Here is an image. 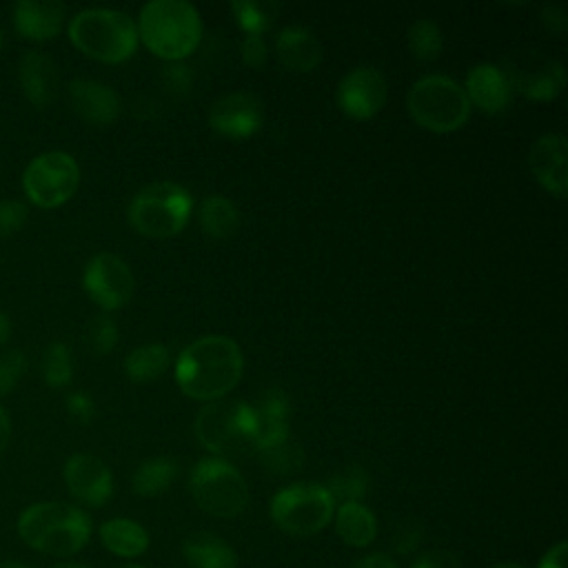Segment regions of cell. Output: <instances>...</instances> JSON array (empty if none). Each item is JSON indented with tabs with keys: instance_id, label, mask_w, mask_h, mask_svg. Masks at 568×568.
<instances>
[{
	"instance_id": "cell-42",
	"label": "cell",
	"mask_w": 568,
	"mask_h": 568,
	"mask_svg": "<svg viewBox=\"0 0 568 568\" xmlns=\"http://www.w3.org/2000/svg\"><path fill=\"white\" fill-rule=\"evenodd\" d=\"M539 20L544 24V29L552 36H561L568 27V18H566V11L557 4H544L541 11H539Z\"/></svg>"
},
{
	"instance_id": "cell-49",
	"label": "cell",
	"mask_w": 568,
	"mask_h": 568,
	"mask_svg": "<svg viewBox=\"0 0 568 568\" xmlns=\"http://www.w3.org/2000/svg\"><path fill=\"white\" fill-rule=\"evenodd\" d=\"M493 568H524V566H519L515 561H501V564H495Z\"/></svg>"
},
{
	"instance_id": "cell-10",
	"label": "cell",
	"mask_w": 568,
	"mask_h": 568,
	"mask_svg": "<svg viewBox=\"0 0 568 568\" xmlns=\"http://www.w3.org/2000/svg\"><path fill=\"white\" fill-rule=\"evenodd\" d=\"M80 184V166L64 151H47L36 155L24 173L22 189L40 209H55L73 197Z\"/></svg>"
},
{
	"instance_id": "cell-19",
	"label": "cell",
	"mask_w": 568,
	"mask_h": 568,
	"mask_svg": "<svg viewBox=\"0 0 568 568\" xmlns=\"http://www.w3.org/2000/svg\"><path fill=\"white\" fill-rule=\"evenodd\" d=\"M69 100L73 111L93 126H109L120 115L118 93L98 80L78 78L69 84Z\"/></svg>"
},
{
	"instance_id": "cell-44",
	"label": "cell",
	"mask_w": 568,
	"mask_h": 568,
	"mask_svg": "<svg viewBox=\"0 0 568 568\" xmlns=\"http://www.w3.org/2000/svg\"><path fill=\"white\" fill-rule=\"evenodd\" d=\"M351 568H399V566L386 552H371V555H364L362 559H357Z\"/></svg>"
},
{
	"instance_id": "cell-30",
	"label": "cell",
	"mask_w": 568,
	"mask_h": 568,
	"mask_svg": "<svg viewBox=\"0 0 568 568\" xmlns=\"http://www.w3.org/2000/svg\"><path fill=\"white\" fill-rule=\"evenodd\" d=\"M408 49L419 62H433L444 49V33L430 18H419L408 29Z\"/></svg>"
},
{
	"instance_id": "cell-15",
	"label": "cell",
	"mask_w": 568,
	"mask_h": 568,
	"mask_svg": "<svg viewBox=\"0 0 568 568\" xmlns=\"http://www.w3.org/2000/svg\"><path fill=\"white\" fill-rule=\"evenodd\" d=\"M69 493L84 506H102L113 495V475L109 466L89 453H75L64 462L62 468Z\"/></svg>"
},
{
	"instance_id": "cell-12",
	"label": "cell",
	"mask_w": 568,
	"mask_h": 568,
	"mask_svg": "<svg viewBox=\"0 0 568 568\" xmlns=\"http://www.w3.org/2000/svg\"><path fill=\"white\" fill-rule=\"evenodd\" d=\"M82 286L102 311H118L131 302L135 280L120 255L98 253L84 266Z\"/></svg>"
},
{
	"instance_id": "cell-4",
	"label": "cell",
	"mask_w": 568,
	"mask_h": 568,
	"mask_svg": "<svg viewBox=\"0 0 568 568\" xmlns=\"http://www.w3.org/2000/svg\"><path fill=\"white\" fill-rule=\"evenodd\" d=\"M67 31L78 51L106 64L129 60L140 42L135 20L115 9H84L71 18Z\"/></svg>"
},
{
	"instance_id": "cell-46",
	"label": "cell",
	"mask_w": 568,
	"mask_h": 568,
	"mask_svg": "<svg viewBox=\"0 0 568 568\" xmlns=\"http://www.w3.org/2000/svg\"><path fill=\"white\" fill-rule=\"evenodd\" d=\"M9 333H11V324H9L7 315H4V313H0V346L7 342Z\"/></svg>"
},
{
	"instance_id": "cell-27",
	"label": "cell",
	"mask_w": 568,
	"mask_h": 568,
	"mask_svg": "<svg viewBox=\"0 0 568 568\" xmlns=\"http://www.w3.org/2000/svg\"><path fill=\"white\" fill-rule=\"evenodd\" d=\"M171 353L164 344H144L124 357V373L135 384H146L166 373Z\"/></svg>"
},
{
	"instance_id": "cell-31",
	"label": "cell",
	"mask_w": 568,
	"mask_h": 568,
	"mask_svg": "<svg viewBox=\"0 0 568 568\" xmlns=\"http://www.w3.org/2000/svg\"><path fill=\"white\" fill-rule=\"evenodd\" d=\"M324 488L328 490L333 501H339V504L362 501L368 488V473L359 464L344 466L328 477Z\"/></svg>"
},
{
	"instance_id": "cell-32",
	"label": "cell",
	"mask_w": 568,
	"mask_h": 568,
	"mask_svg": "<svg viewBox=\"0 0 568 568\" xmlns=\"http://www.w3.org/2000/svg\"><path fill=\"white\" fill-rule=\"evenodd\" d=\"M42 377L51 388H64L73 377L71 351L64 342H51L42 355Z\"/></svg>"
},
{
	"instance_id": "cell-26",
	"label": "cell",
	"mask_w": 568,
	"mask_h": 568,
	"mask_svg": "<svg viewBox=\"0 0 568 568\" xmlns=\"http://www.w3.org/2000/svg\"><path fill=\"white\" fill-rule=\"evenodd\" d=\"M197 222L206 237L229 240L240 231V211L224 195H206L197 206Z\"/></svg>"
},
{
	"instance_id": "cell-37",
	"label": "cell",
	"mask_w": 568,
	"mask_h": 568,
	"mask_svg": "<svg viewBox=\"0 0 568 568\" xmlns=\"http://www.w3.org/2000/svg\"><path fill=\"white\" fill-rule=\"evenodd\" d=\"M27 222V206L18 200L0 202V237H9L18 233Z\"/></svg>"
},
{
	"instance_id": "cell-51",
	"label": "cell",
	"mask_w": 568,
	"mask_h": 568,
	"mask_svg": "<svg viewBox=\"0 0 568 568\" xmlns=\"http://www.w3.org/2000/svg\"><path fill=\"white\" fill-rule=\"evenodd\" d=\"M2 42H4V33H2V29H0V47H2Z\"/></svg>"
},
{
	"instance_id": "cell-43",
	"label": "cell",
	"mask_w": 568,
	"mask_h": 568,
	"mask_svg": "<svg viewBox=\"0 0 568 568\" xmlns=\"http://www.w3.org/2000/svg\"><path fill=\"white\" fill-rule=\"evenodd\" d=\"M566 557H568V544L557 541L552 548L546 550L537 568H566Z\"/></svg>"
},
{
	"instance_id": "cell-41",
	"label": "cell",
	"mask_w": 568,
	"mask_h": 568,
	"mask_svg": "<svg viewBox=\"0 0 568 568\" xmlns=\"http://www.w3.org/2000/svg\"><path fill=\"white\" fill-rule=\"evenodd\" d=\"M410 568H462V564L450 550H428L419 555Z\"/></svg>"
},
{
	"instance_id": "cell-36",
	"label": "cell",
	"mask_w": 568,
	"mask_h": 568,
	"mask_svg": "<svg viewBox=\"0 0 568 568\" xmlns=\"http://www.w3.org/2000/svg\"><path fill=\"white\" fill-rule=\"evenodd\" d=\"M191 69L182 62H169L162 71H160V82L164 84V89L173 95H186L191 89Z\"/></svg>"
},
{
	"instance_id": "cell-11",
	"label": "cell",
	"mask_w": 568,
	"mask_h": 568,
	"mask_svg": "<svg viewBox=\"0 0 568 568\" xmlns=\"http://www.w3.org/2000/svg\"><path fill=\"white\" fill-rule=\"evenodd\" d=\"M501 71L508 78L513 93H519L537 102L555 100L566 84L564 64L557 58H548L537 51H526L506 58Z\"/></svg>"
},
{
	"instance_id": "cell-35",
	"label": "cell",
	"mask_w": 568,
	"mask_h": 568,
	"mask_svg": "<svg viewBox=\"0 0 568 568\" xmlns=\"http://www.w3.org/2000/svg\"><path fill=\"white\" fill-rule=\"evenodd\" d=\"M27 371V357L22 351L11 348L0 355V395L11 393Z\"/></svg>"
},
{
	"instance_id": "cell-40",
	"label": "cell",
	"mask_w": 568,
	"mask_h": 568,
	"mask_svg": "<svg viewBox=\"0 0 568 568\" xmlns=\"http://www.w3.org/2000/svg\"><path fill=\"white\" fill-rule=\"evenodd\" d=\"M67 410H69V415H71L75 422H80V424H87V422H91V419L95 417V404H93V399H91L87 393H82V390L71 393V395L67 397Z\"/></svg>"
},
{
	"instance_id": "cell-17",
	"label": "cell",
	"mask_w": 568,
	"mask_h": 568,
	"mask_svg": "<svg viewBox=\"0 0 568 568\" xmlns=\"http://www.w3.org/2000/svg\"><path fill=\"white\" fill-rule=\"evenodd\" d=\"M253 428H251V446L262 453L282 442L288 435V417H291V399L282 388L264 390L257 402L251 404Z\"/></svg>"
},
{
	"instance_id": "cell-34",
	"label": "cell",
	"mask_w": 568,
	"mask_h": 568,
	"mask_svg": "<svg viewBox=\"0 0 568 568\" xmlns=\"http://www.w3.org/2000/svg\"><path fill=\"white\" fill-rule=\"evenodd\" d=\"M87 344L95 355H106L118 344V324L106 313L95 315L87 326Z\"/></svg>"
},
{
	"instance_id": "cell-45",
	"label": "cell",
	"mask_w": 568,
	"mask_h": 568,
	"mask_svg": "<svg viewBox=\"0 0 568 568\" xmlns=\"http://www.w3.org/2000/svg\"><path fill=\"white\" fill-rule=\"evenodd\" d=\"M9 437H11V419H9V415L4 413V408L0 406V453L7 448Z\"/></svg>"
},
{
	"instance_id": "cell-48",
	"label": "cell",
	"mask_w": 568,
	"mask_h": 568,
	"mask_svg": "<svg viewBox=\"0 0 568 568\" xmlns=\"http://www.w3.org/2000/svg\"><path fill=\"white\" fill-rule=\"evenodd\" d=\"M0 568H29V566H24L20 561H13V559H4V561H0Z\"/></svg>"
},
{
	"instance_id": "cell-7",
	"label": "cell",
	"mask_w": 568,
	"mask_h": 568,
	"mask_svg": "<svg viewBox=\"0 0 568 568\" xmlns=\"http://www.w3.org/2000/svg\"><path fill=\"white\" fill-rule=\"evenodd\" d=\"M193 501L209 515L231 519L248 506V486L242 473L222 457L200 459L189 477Z\"/></svg>"
},
{
	"instance_id": "cell-33",
	"label": "cell",
	"mask_w": 568,
	"mask_h": 568,
	"mask_svg": "<svg viewBox=\"0 0 568 568\" xmlns=\"http://www.w3.org/2000/svg\"><path fill=\"white\" fill-rule=\"evenodd\" d=\"M262 464L275 475H293L304 466V450L291 437L268 450H262Z\"/></svg>"
},
{
	"instance_id": "cell-21",
	"label": "cell",
	"mask_w": 568,
	"mask_h": 568,
	"mask_svg": "<svg viewBox=\"0 0 568 568\" xmlns=\"http://www.w3.org/2000/svg\"><path fill=\"white\" fill-rule=\"evenodd\" d=\"M64 4L55 0H20L13 9V22L22 38L42 42L60 33L64 24Z\"/></svg>"
},
{
	"instance_id": "cell-13",
	"label": "cell",
	"mask_w": 568,
	"mask_h": 568,
	"mask_svg": "<svg viewBox=\"0 0 568 568\" xmlns=\"http://www.w3.org/2000/svg\"><path fill=\"white\" fill-rule=\"evenodd\" d=\"M388 98V84L379 69L355 67L337 84V106L353 120H371L382 111Z\"/></svg>"
},
{
	"instance_id": "cell-9",
	"label": "cell",
	"mask_w": 568,
	"mask_h": 568,
	"mask_svg": "<svg viewBox=\"0 0 568 568\" xmlns=\"http://www.w3.org/2000/svg\"><path fill=\"white\" fill-rule=\"evenodd\" d=\"M251 428H253L251 404L231 402V399L206 402L197 410L193 422L195 437L206 450L213 453V457L237 453L242 446H248Z\"/></svg>"
},
{
	"instance_id": "cell-8",
	"label": "cell",
	"mask_w": 568,
	"mask_h": 568,
	"mask_svg": "<svg viewBox=\"0 0 568 568\" xmlns=\"http://www.w3.org/2000/svg\"><path fill=\"white\" fill-rule=\"evenodd\" d=\"M333 515L335 501L322 484H288L271 499L273 524L293 537H311L324 530Z\"/></svg>"
},
{
	"instance_id": "cell-39",
	"label": "cell",
	"mask_w": 568,
	"mask_h": 568,
	"mask_svg": "<svg viewBox=\"0 0 568 568\" xmlns=\"http://www.w3.org/2000/svg\"><path fill=\"white\" fill-rule=\"evenodd\" d=\"M422 526L417 521H402L393 535V548L399 555H410L422 541Z\"/></svg>"
},
{
	"instance_id": "cell-28",
	"label": "cell",
	"mask_w": 568,
	"mask_h": 568,
	"mask_svg": "<svg viewBox=\"0 0 568 568\" xmlns=\"http://www.w3.org/2000/svg\"><path fill=\"white\" fill-rule=\"evenodd\" d=\"M178 470L180 466L173 457L160 455V457L144 459L133 473V479H131L133 493L140 497H155L173 484V479L178 477Z\"/></svg>"
},
{
	"instance_id": "cell-23",
	"label": "cell",
	"mask_w": 568,
	"mask_h": 568,
	"mask_svg": "<svg viewBox=\"0 0 568 568\" xmlns=\"http://www.w3.org/2000/svg\"><path fill=\"white\" fill-rule=\"evenodd\" d=\"M182 555L191 568H235V550L220 537L206 530L193 532L182 544Z\"/></svg>"
},
{
	"instance_id": "cell-25",
	"label": "cell",
	"mask_w": 568,
	"mask_h": 568,
	"mask_svg": "<svg viewBox=\"0 0 568 568\" xmlns=\"http://www.w3.org/2000/svg\"><path fill=\"white\" fill-rule=\"evenodd\" d=\"M102 546L118 557H140L149 548V532L133 519L115 517L100 526Z\"/></svg>"
},
{
	"instance_id": "cell-50",
	"label": "cell",
	"mask_w": 568,
	"mask_h": 568,
	"mask_svg": "<svg viewBox=\"0 0 568 568\" xmlns=\"http://www.w3.org/2000/svg\"><path fill=\"white\" fill-rule=\"evenodd\" d=\"M120 568H146V566H138V564H129V566H120Z\"/></svg>"
},
{
	"instance_id": "cell-3",
	"label": "cell",
	"mask_w": 568,
	"mask_h": 568,
	"mask_svg": "<svg viewBox=\"0 0 568 568\" xmlns=\"http://www.w3.org/2000/svg\"><path fill=\"white\" fill-rule=\"evenodd\" d=\"M20 539L44 555L71 557L91 537V519L78 506L64 501H38L18 517Z\"/></svg>"
},
{
	"instance_id": "cell-20",
	"label": "cell",
	"mask_w": 568,
	"mask_h": 568,
	"mask_svg": "<svg viewBox=\"0 0 568 568\" xmlns=\"http://www.w3.org/2000/svg\"><path fill=\"white\" fill-rule=\"evenodd\" d=\"M18 78H20V87H22L24 98L33 106L44 109L55 100L60 75H58L55 62L47 53L27 51L20 60Z\"/></svg>"
},
{
	"instance_id": "cell-38",
	"label": "cell",
	"mask_w": 568,
	"mask_h": 568,
	"mask_svg": "<svg viewBox=\"0 0 568 568\" xmlns=\"http://www.w3.org/2000/svg\"><path fill=\"white\" fill-rule=\"evenodd\" d=\"M240 58L251 69H262L266 64L268 51L262 36H244L240 42Z\"/></svg>"
},
{
	"instance_id": "cell-22",
	"label": "cell",
	"mask_w": 568,
	"mask_h": 568,
	"mask_svg": "<svg viewBox=\"0 0 568 568\" xmlns=\"http://www.w3.org/2000/svg\"><path fill=\"white\" fill-rule=\"evenodd\" d=\"M275 53L284 69L308 73L322 62V44L313 31L300 24L284 27L275 38Z\"/></svg>"
},
{
	"instance_id": "cell-29",
	"label": "cell",
	"mask_w": 568,
	"mask_h": 568,
	"mask_svg": "<svg viewBox=\"0 0 568 568\" xmlns=\"http://www.w3.org/2000/svg\"><path fill=\"white\" fill-rule=\"evenodd\" d=\"M280 4L273 0H235L231 2V13L237 20V27L246 36H262L271 29L277 18Z\"/></svg>"
},
{
	"instance_id": "cell-16",
	"label": "cell",
	"mask_w": 568,
	"mask_h": 568,
	"mask_svg": "<svg viewBox=\"0 0 568 568\" xmlns=\"http://www.w3.org/2000/svg\"><path fill=\"white\" fill-rule=\"evenodd\" d=\"M528 166L552 197L564 200L568 195V142L561 133L539 135L528 151Z\"/></svg>"
},
{
	"instance_id": "cell-6",
	"label": "cell",
	"mask_w": 568,
	"mask_h": 568,
	"mask_svg": "<svg viewBox=\"0 0 568 568\" xmlns=\"http://www.w3.org/2000/svg\"><path fill=\"white\" fill-rule=\"evenodd\" d=\"M406 109L422 129L450 133L468 122L473 106L459 82L442 73H430L408 89Z\"/></svg>"
},
{
	"instance_id": "cell-18",
	"label": "cell",
	"mask_w": 568,
	"mask_h": 568,
	"mask_svg": "<svg viewBox=\"0 0 568 568\" xmlns=\"http://www.w3.org/2000/svg\"><path fill=\"white\" fill-rule=\"evenodd\" d=\"M464 93H466L470 106H477L479 111H484L488 115L501 113L513 100V89L508 84V78L504 75L501 67L490 64V62L475 64L466 73Z\"/></svg>"
},
{
	"instance_id": "cell-14",
	"label": "cell",
	"mask_w": 568,
	"mask_h": 568,
	"mask_svg": "<svg viewBox=\"0 0 568 568\" xmlns=\"http://www.w3.org/2000/svg\"><path fill=\"white\" fill-rule=\"evenodd\" d=\"M264 120L262 102L251 91H233L217 98L209 109V124L224 138L244 140L260 131Z\"/></svg>"
},
{
	"instance_id": "cell-2",
	"label": "cell",
	"mask_w": 568,
	"mask_h": 568,
	"mask_svg": "<svg viewBox=\"0 0 568 568\" xmlns=\"http://www.w3.org/2000/svg\"><path fill=\"white\" fill-rule=\"evenodd\" d=\"M138 40L166 62H182L202 40L200 11L186 0H151L138 13Z\"/></svg>"
},
{
	"instance_id": "cell-47",
	"label": "cell",
	"mask_w": 568,
	"mask_h": 568,
	"mask_svg": "<svg viewBox=\"0 0 568 568\" xmlns=\"http://www.w3.org/2000/svg\"><path fill=\"white\" fill-rule=\"evenodd\" d=\"M51 568H91V566L80 564V561H58V564H53Z\"/></svg>"
},
{
	"instance_id": "cell-24",
	"label": "cell",
	"mask_w": 568,
	"mask_h": 568,
	"mask_svg": "<svg viewBox=\"0 0 568 568\" xmlns=\"http://www.w3.org/2000/svg\"><path fill=\"white\" fill-rule=\"evenodd\" d=\"M333 517H335V532L346 546L364 548L377 535V519L373 510L366 508L362 501L339 504Z\"/></svg>"
},
{
	"instance_id": "cell-1",
	"label": "cell",
	"mask_w": 568,
	"mask_h": 568,
	"mask_svg": "<svg viewBox=\"0 0 568 568\" xmlns=\"http://www.w3.org/2000/svg\"><path fill=\"white\" fill-rule=\"evenodd\" d=\"M244 357L226 335H202L184 346L175 359L178 388L197 402L224 399L240 382Z\"/></svg>"
},
{
	"instance_id": "cell-5",
	"label": "cell",
	"mask_w": 568,
	"mask_h": 568,
	"mask_svg": "<svg viewBox=\"0 0 568 568\" xmlns=\"http://www.w3.org/2000/svg\"><path fill=\"white\" fill-rule=\"evenodd\" d=\"M193 197L175 182H153L142 186L126 211L135 233L153 240L178 235L191 220Z\"/></svg>"
}]
</instances>
